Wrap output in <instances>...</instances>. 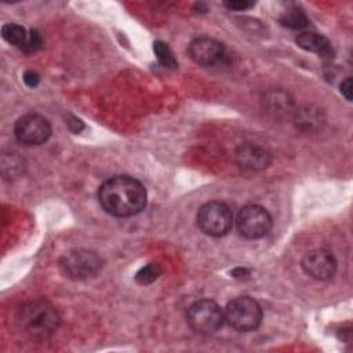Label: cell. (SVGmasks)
Masks as SVG:
<instances>
[{
  "label": "cell",
  "instance_id": "7a4b0ae2",
  "mask_svg": "<svg viewBox=\"0 0 353 353\" xmlns=\"http://www.w3.org/2000/svg\"><path fill=\"white\" fill-rule=\"evenodd\" d=\"M57 309L46 299H34L23 303L17 313L18 327L33 339L50 338L59 325Z\"/></svg>",
  "mask_w": 353,
  "mask_h": 353
},
{
  "label": "cell",
  "instance_id": "30bf717a",
  "mask_svg": "<svg viewBox=\"0 0 353 353\" xmlns=\"http://www.w3.org/2000/svg\"><path fill=\"white\" fill-rule=\"evenodd\" d=\"M303 272L316 280H328L335 274L336 261L334 255L324 248L307 251L302 258Z\"/></svg>",
  "mask_w": 353,
  "mask_h": 353
},
{
  "label": "cell",
  "instance_id": "603a6c76",
  "mask_svg": "<svg viewBox=\"0 0 353 353\" xmlns=\"http://www.w3.org/2000/svg\"><path fill=\"white\" fill-rule=\"evenodd\" d=\"M244 273H247V270L245 269H241V268H239V269H236V270H233V277H240L241 274H244Z\"/></svg>",
  "mask_w": 353,
  "mask_h": 353
},
{
  "label": "cell",
  "instance_id": "44dd1931",
  "mask_svg": "<svg viewBox=\"0 0 353 353\" xmlns=\"http://www.w3.org/2000/svg\"><path fill=\"white\" fill-rule=\"evenodd\" d=\"M22 79H23V81H25V84L28 87H36L39 84V81H40V76L36 72H33V70H26L23 73Z\"/></svg>",
  "mask_w": 353,
  "mask_h": 353
},
{
  "label": "cell",
  "instance_id": "ffe728a7",
  "mask_svg": "<svg viewBox=\"0 0 353 353\" xmlns=\"http://www.w3.org/2000/svg\"><path fill=\"white\" fill-rule=\"evenodd\" d=\"M225 7H228L229 10H236V11H245L251 7H254L252 1L248 0H233V1H225L223 3Z\"/></svg>",
  "mask_w": 353,
  "mask_h": 353
},
{
  "label": "cell",
  "instance_id": "6da1fadb",
  "mask_svg": "<svg viewBox=\"0 0 353 353\" xmlns=\"http://www.w3.org/2000/svg\"><path fill=\"white\" fill-rule=\"evenodd\" d=\"M98 200L102 208L113 216H132L145 208L146 189L132 176L116 175L99 186Z\"/></svg>",
  "mask_w": 353,
  "mask_h": 353
},
{
  "label": "cell",
  "instance_id": "5b68a950",
  "mask_svg": "<svg viewBox=\"0 0 353 353\" xmlns=\"http://www.w3.org/2000/svg\"><path fill=\"white\" fill-rule=\"evenodd\" d=\"M233 225L232 210L221 201H208L197 212V226L212 237L225 236Z\"/></svg>",
  "mask_w": 353,
  "mask_h": 353
},
{
  "label": "cell",
  "instance_id": "5bb4252c",
  "mask_svg": "<svg viewBox=\"0 0 353 353\" xmlns=\"http://www.w3.org/2000/svg\"><path fill=\"white\" fill-rule=\"evenodd\" d=\"M292 117L295 120L296 127L301 130H305V131H312L314 128H319L320 124L323 123L320 110L316 108H312V106L295 109Z\"/></svg>",
  "mask_w": 353,
  "mask_h": 353
},
{
  "label": "cell",
  "instance_id": "9a60e30c",
  "mask_svg": "<svg viewBox=\"0 0 353 353\" xmlns=\"http://www.w3.org/2000/svg\"><path fill=\"white\" fill-rule=\"evenodd\" d=\"M280 23L285 28H290V29H302L307 25V17L306 14L298 8V7H291L288 10H285L280 18H279Z\"/></svg>",
  "mask_w": 353,
  "mask_h": 353
},
{
  "label": "cell",
  "instance_id": "8992f818",
  "mask_svg": "<svg viewBox=\"0 0 353 353\" xmlns=\"http://www.w3.org/2000/svg\"><path fill=\"white\" fill-rule=\"evenodd\" d=\"M102 258L91 250H72L62 256L59 266L63 274L72 280L94 277L102 268Z\"/></svg>",
  "mask_w": 353,
  "mask_h": 353
},
{
  "label": "cell",
  "instance_id": "3957f363",
  "mask_svg": "<svg viewBox=\"0 0 353 353\" xmlns=\"http://www.w3.org/2000/svg\"><path fill=\"white\" fill-rule=\"evenodd\" d=\"M225 320L240 332L255 330L262 320V309L259 303L250 296H239L232 299L225 307Z\"/></svg>",
  "mask_w": 353,
  "mask_h": 353
},
{
  "label": "cell",
  "instance_id": "ba28073f",
  "mask_svg": "<svg viewBox=\"0 0 353 353\" xmlns=\"http://www.w3.org/2000/svg\"><path fill=\"white\" fill-rule=\"evenodd\" d=\"M14 134L23 145H41L51 137V124L41 114L28 113L17 120Z\"/></svg>",
  "mask_w": 353,
  "mask_h": 353
},
{
  "label": "cell",
  "instance_id": "2e32d148",
  "mask_svg": "<svg viewBox=\"0 0 353 353\" xmlns=\"http://www.w3.org/2000/svg\"><path fill=\"white\" fill-rule=\"evenodd\" d=\"M1 36L3 39L17 47H22L28 39V33L25 30V28H22L21 25L17 23H6L1 28Z\"/></svg>",
  "mask_w": 353,
  "mask_h": 353
},
{
  "label": "cell",
  "instance_id": "e0dca14e",
  "mask_svg": "<svg viewBox=\"0 0 353 353\" xmlns=\"http://www.w3.org/2000/svg\"><path fill=\"white\" fill-rule=\"evenodd\" d=\"M153 51L156 54L157 61L167 69H176L178 68V61L174 57V52L171 48L164 43V41H154L153 43Z\"/></svg>",
  "mask_w": 353,
  "mask_h": 353
},
{
  "label": "cell",
  "instance_id": "52a82bcc",
  "mask_svg": "<svg viewBox=\"0 0 353 353\" xmlns=\"http://www.w3.org/2000/svg\"><path fill=\"white\" fill-rule=\"evenodd\" d=\"M239 233L250 240L261 239L272 229V216L269 211L256 204L244 205L236 219Z\"/></svg>",
  "mask_w": 353,
  "mask_h": 353
},
{
  "label": "cell",
  "instance_id": "d6986e66",
  "mask_svg": "<svg viewBox=\"0 0 353 353\" xmlns=\"http://www.w3.org/2000/svg\"><path fill=\"white\" fill-rule=\"evenodd\" d=\"M43 44V39L40 36V33L37 30H30L28 33V39L25 41V44L21 47V50H23L26 54L34 52L37 51Z\"/></svg>",
  "mask_w": 353,
  "mask_h": 353
},
{
  "label": "cell",
  "instance_id": "4fadbf2b",
  "mask_svg": "<svg viewBox=\"0 0 353 353\" xmlns=\"http://www.w3.org/2000/svg\"><path fill=\"white\" fill-rule=\"evenodd\" d=\"M295 41H296L298 47H301L306 51H310V52H316L324 59H331L334 55V51H332V47H331L328 39L319 33L302 32L296 36Z\"/></svg>",
  "mask_w": 353,
  "mask_h": 353
},
{
  "label": "cell",
  "instance_id": "7402d4cb",
  "mask_svg": "<svg viewBox=\"0 0 353 353\" xmlns=\"http://www.w3.org/2000/svg\"><path fill=\"white\" fill-rule=\"evenodd\" d=\"M341 92L342 95L347 99V101H352V79L347 77L346 80L342 81L341 84Z\"/></svg>",
  "mask_w": 353,
  "mask_h": 353
},
{
  "label": "cell",
  "instance_id": "277c9868",
  "mask_svg": "<svg viewBox=\"0 0 353 353\" xmlns=\"http://www.w3.org/2000/svg\"><path fill=\"white\" fill-rule=\"evenodd\" d=\"M186 321L190 328L199 334H212L222 327L225 314L216 302L211 299H200L189 306Z\"/></svg>",
  "mask_w": 353,
  "mask_h": 353
},
{
  "label": "cell",
  "instance_id": "7c38bea8",
  "mask_svg": "<svg viewBox=\"0 0 353 353\" xmlns=\"http://www.w3.org/2000/svg\"><path fill=\"white\" fill-rule=\"evenodd\" d=\"M262 106L265 112L274 119H287L294 116L295 112L292 98L283 90H270L265 92Z\"/></svg>",
  "mask_w": 353,
  "mask_h": 353
},
{
  "label": "cell",
  "instance_id": "9c48e42d",
  "mask_svg": "<svg viewBox=\"0 0 353 353\" xmlns=\"http://www.w3.org/2000/svg\"><path fill=\"white\" fill-rule=\"evenodd\" d=\"M190 58L201 66H218L226 62L228 52L222 43L211 37H197L189 44Z\"/></svg>",
  "mask_w": 353,
  "mask_h": 353
},
{
  "label": "cell",
  "instance_id": "8fae6325",
  "mask_svg": "<svg viewBox=\"0 0 353 353\" xmlns=\"http://www.w3.org/2000/svg\"><path fill=\"white\" fill-rule=\"evenodd\" d=\"M234 157L237 164L247 170H262L266 168L272 161V156L265 148L251 142L241 143L236 149Z\"/></svg>",
  "mask_w": 353,
  "mask_h": 353
},
{
  "label": "cell",
  "instance_id": "ac0fdd59",
  "mask_svg": "<svg viewBox=\"0 0 353 353\" xmlns=\"http://www.w3.org/2000/svg\"><path fill=\"white\" fill-rule=\"evenodd\" d=\"M161 274V268L157 263H148L146 266L141 268L135 274V281L141 285L152 284L157 277Z\"/></svg>",
  "mask_w": 353,
  "mask_h": 353
}]
</instances>
